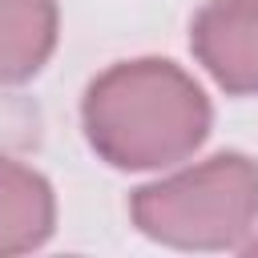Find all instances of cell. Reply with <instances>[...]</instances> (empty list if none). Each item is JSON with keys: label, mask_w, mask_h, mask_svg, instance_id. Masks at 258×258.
<instances>
[{"label": "cell", "mask_w": 258, "mask_h": 258, "mask_svg": "<svg viewBox=\"0 0 258 258\" xmlns=\"http://www.w3.org/2000/svg\"><path fill=\"white\" fill-rule=\"evenodd\" d=\"M89 149L113 169H165L202 149L214 125L206 89L165 56H133L97 73L81 101Z\"/></svg>", "instance_id": "1"}, {"label": "cell", "mask_w": 258, "mask_h": 258, "mask_svg": "<svg viewBox=\"0 0 258 258\" xmlns=\"http://www.w3.org/2000/svg\"><path fill=\"white\" fill-rule=\"evenodd\" d=\"M133 226L173 250H238L258 226V161L226 149L129 194Z\"/></svg>", "instance_id": "2"}, {"label": "cell", "mask_w": 258, "mask_h": 258, "mask_svg": "<svg viewBox=\"0 0 258 258\" xmlns=\"http://www.w3.org/2000/svg\"><path fill=\"white\" fill-rule=\"evenodd\" d=\"M189 52L230 97H258V0H206L189 20Z\"/></svg>", "instance_id": "3"}, {"label": "cell", "mask_w": 258, "mask_h": 258, "mask_svg": "<svg viewBox=\"0 0 258 258\" xmlns=\"http://www.w3.org/2000/svg\"><path fill=\"white\" fill-rule=\"evenodd\" d=\"M56 226V194L44 173L0 157V258L40 250Z\"/></svg>", "instance_id": "4"}, {"label": "cell", "mask_w": 258, "mask_h": 258, "mask_svg": "<svg viewBox=\"0 0 258 258\" xmlns=\"http://www.w3.org/2000/svg\"><path fill=\"white\" fill-rule=\"evenodd\" d=\"M56 0H0V85L32 81L56 52Z\"/></svg>", "instance_id": "5"}, {"label": "cell", "mask_w": 258, "mask_h": 258, "mask_svg": "<svg viewBox=\"0 0 258 258\" xmlns=\"http://www.w3.org/2000/svg\"><path fill=\"white\" fill-rule=\"evenodd\" d=\"M238 250H242V254H258V234H254V238H246Z\"/></svg>", "instance_id": "6"}]
</instances>
